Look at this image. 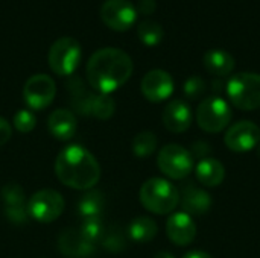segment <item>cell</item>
<instances>
[{
	"label": "cell",
	"instance_id": "6da1fadb",
	"mask_svg": "<svg viewBox=\"0 0 260 258\" xmlns=\"http://www.w3.org/2000/svg\"><path fill=\"white\" fill-rule=\"evenodd\" d=\"M134 70L131 56L116 47L96 50L87 62V81L98 93L110 94L126 84Z\"/></svg>",
	"mask_w": 260,
	"mask_h": 258
},
{
	"label": "cell",
	"instance_id": "7a4b0ae2",
	"mask_svg": "<svg viewBox=\"0 0 260 258\" xmlns=\"http://www.w3.org/2000/svg\"><path fill=\"white\" fill-rule=\"evenodd\" d=\"M55 173L56 178L70 189L90 190L101 178V166L85 148L70 144L58 154Z\"/></svg>",
	"mask_w": 260,
	"mask_h": 258
},
{
	"label": "cell",
	"instance_id": "3957f363",
	"mask_svg": "<svg viewBox=\"0 0 260 258\" xmlns=\"http://www.w3.org/2000/svg\"><path fill=\"white\" fill-rule=\"evenodd\" d=\"M140 202L154 214H168L177 208L180 193L169 181L163 178H151L140 189Z\"/></svg>",
	"mask_w": 260,
	"mask_h": 258
},
{
	"label": "cell",
	"instance_id": "277c9868",
	"mask_svg": "<svg viewBox=\"0 0 260 258\" xmlns=\"http://www.w3.org/2000/svg\"><path fill=\"white\" fill-rule=\"evenodd\" d=\"M230 102L242 111L260 108V75L238 73L225 85Z\"/></svg>",
	"mask_w": 260,
	"mask_h": 258
},
{
	"label": "cell",
	"instance_id": "5b68a950",
	"mask_svg": "<svg viewBox=\"0 0 260 258\" xmlns=\"http://www.w3.org/2000/svg\"><path fill=\"white\" fill-rule=\"evenodd\" d=\"M81 56L82 50L78 40L72 36H62L50 46L47 53V62L52 71L58 76H70L78 68Z\"/></svg>",
	"mask_w": 260,
	"mask_h": 258
},
{
	"label": "cell",
	"instance_id": "8992f818",
	"mask_svg": "<svg viewBox=\"0 0 260 258\" xmlns=\"http://www.w3.org/2000/svg\"><path fill=\"white\" fill-rule=\"evenodd\" d=\"M230 105L221 96L206 97L197 108V123L206 132H221L232 122Z\"/></svg>",
	"mask_w": 260,
	"mask_h": 258
},
{
	"label": "cell",
	"instance_id": "52a82bcc",
	"mask_svg": "<svg viewBox=\"0 0 260 258\" xmlns=\"http://www.w3.org/2000/svg\"><path fill=\"white\" fill-rule=\"evenodd\" d=\"M157 166L171 179H184L193 169V157L180 144H166L158 152Z\"/></svg>",
	"mask_w": 260,
	"mask_h": 258
},
{
	"label": "cell",
	"instance_id": "ba28073f",
	"mask_svg": "<svg viewBox=\"0 0 260 258\" xmlns=\"http://www.w3.org/2000/svg\"><path fill=\"white\" fill-rule=\"evenodd\" d=\"M29 216L41 224H50L56 220L64 211L62 196L52 189H44L34 193L27 202Z\"/></svg>",
	"mask_w": 260,
	"mask_h": 258
},
{
	"label": "cell",
	"instance_id": "9c48e42d",
	"mask_svg": "<svg viewBox=\"0 0 260 258\" xmlns=\"http://www.w3.org/2000/svg\"><path fill=\"white\" fill-rule=\"evenodd\" d=\"M55 94L56 85L53 79L44 73L30 76L23 87V99L26 105L34 111L47 108L53 102Z\"/></svg>",
	"mask_w": 260,
	"mask_h": 258
},
{
	"label": "cell",
	"instance_id": "30bf717a",
	"mask_svg": "<svg viewBox=\"0 0 260 258\" xmlns=\"http://www.w3.org/2000/svg\"><path fill=\"white\" fill-rule=\"evenodd\" d=\"M101 18L110 29L123 32L134 24L137 9L129 0H105L101 6Z\"/></svg>",
	"mask_w": 260,
	"mask_h": 258
},
{
	"label": "cell",
	"instance_id": "8fae6325",
	"mask_svg": "<svg viewBox=\"0 0 260 258\" xmlns=\"http://www.w3.org/2000/svg\"><path fill=\"white\" fill-rule=\"evenodd\" d=\"M224 143L233 152H248L260 144V128L250 120H241L229 128Z\"/></svg>",
	"mask_w": 260,
	"mask_h": 258
},
{
	"label": "cell",
	"instance_id": "7c38bea8",
	"mask_svg": "<svg viewBox=\"0 0 260 258\" xmlns=\"http://www.w3.org/2000/svg\"><path fill=\"white\" fill-rule=\"evenodd\" d=\"M0 198L3 201V213L11 224L23 225L30 219L24 198V190L18 184H5L0 190Z\"/></svg>",
	"mask_w": 260,
	"mask_h": 258
},
{
	"label": "cell",
	"instance_id": "4fadbf2b",
	"mask_svg": "<svg viewBox=\"0 0 260 258\" xmlns=\"http://www.w3.org/2000/svg\"><path fill=\"white\" fill-rule=\"evenodd\" d=\"M140 88L149 102H163L174 93V79L168 71L155 68L143 76Z\"/></svg>",
	"mask_w": 260,
	"mask_h": 258
},
{
	"label": "cell",
	"instance_id": "5bb4252c",
	"mask_svg": "<svg viewBox=\"0 0 260 258\" xmlns=\"http://www.w3.org/2000/svg\"><path fill=\"white\" fill-rule=\"evenodd\" d=\"M166 234L177 246H187L197 237V225L187 213H175L166 222Z\"/></svg>",
	"mask_w": 260,
	"mask_h": 258
},
{
	"label": "cell",
	"instance_id": "9a60e30c",
	"mask_svg": "<svg viewBox=\"0 0 260 258\" xmlns=\"http://www.w3.org/2000/svg\"><path fill=\"white\" fill-rule=\"evenodd\" d=\"M58 249L67 258L90 257L94 251V245L90 243L78 230L69 228L58 237Z\"/></svg>",
	"mask_w": 260,
	"mask_h": 258
},
{
	"label": "cell",
	"instance_id": "2e32d148",
	"mask_svg": "<svg viewBox=\"0 0 260 258\" xmlns=\"http://www.w3.org/2000/svg\"><path fill=\"white\" fill-rule=\"evenodd\" d=\"M163 125L169 132H186L192 125V109L184 100H172L163 111Z\"/></svg>",
	"mask_w": 260,
	"mask_h": 258
},
{
	"label": "cell",
	"instance_id": "e0dca14e",
	"mask_svg": "<svg viewBox=\"0 0 260 258\" xmlns=\"http://www.w3.org/2000/svg\"><path fill=\"white\" fill-rule=\"evenodd\" d=\"M181 207L189 216H201L210 210L212 198L206 190L198 189L193 182H189L181 192Z\"/></svg>",
	"mask_w": 260,
	"mask_h": 258
},
{
	"label": "cell",
	"instance_id": "ac0fdd59",
	"mask_svg": "<svg viewBox=\"0 0 260 258\" xmlns=\"http://www.w3.org/2000/svg\"><path fill=\"white\" fill-rule=\"evenodd\" d=\"M47 129L56 140H70L76 132V117L70 109H55L47 119Z\"/></svg>",
	"mask_w": 260,
	"mask_h": 258
},
{
	"label": "cell",
	"instance_id": "d6986e66",
	"mask_svg": "<svg viewBox=\"0 0 260 258\" xmlns=\"http://www.w3.org/2000/svg\"><path fill=\"white\" fill-rule=\"evenodd\" d=\"M204 67L210 75L215 76H229L236 65V61L232 53L222 49H212L204 55Z\"/></svg>",
	"mask_w": 260,
	"mask_h": 258
},
{
	"label": "cell",
	"instance_id": "ffe728a7",
	"mask_svg": "<svg viewBox=\"0 0 260 258\" xmlns=\"http://www.w3.org/2000/svg\"><path fill=\"white\" fill-rule=\"evenodd\" d=\"M197 179L206 187H218L225 178V167L215 158H203L195 169Z\"/></svg>",
	"mask_w": 260,
	"mask_h": 258
},
{
	"label": "cell",
	"instance_id": "44dd1931",
	"mask_svg": "<svg viewBox=\"0 0 260 258\" xmlns=\"http://www.w3.org/2000/svg\"><path fill=\"white\" fill-rule=\"evenodd\" d=\"M104 207H105V199H104L102 192L90 190L81 196V199L78 202V213L82 219L101 217Z\"/></svg>",
	"mask_w": 260,
	"mask_h": 258
},
{
	"label": "cell",
	"instance_id": "7402d4cb",
	"mask_svg": "<svg viewBox=\"0 0 260 258\" xmlns=\"http://www.w3.org/2000/svg\"><path fill=\"white\" fill-rule=\"evenodd\" d=\"M157 231H158L157 224L151 217H145V216L134 219L129 224V228H128L129 237L137 243L151 242L157 236Z\"/></svg>",
	"mask_w": 260,
	"mask_h": 258
},
{
	"label": "cell",
	"instance_id": "603a6c76",
	"mask_svg": "<svg viewBox=\"0 0 260 258\" xmlns=\"http://www.w3.org/2000/svg\"><path fill=\"white\" fill-rule=\"evenodd\" d=\"M137 35L140 38V41L148 46V47H154L157 44H160V41L163 40L165 30L161 27V24H158L154 20H143L139 27H137Z\"/></svg>",
	"mask_w": 260,
	"mask_h": 258
},
{
	"label": "cell",
	"instance_id": "cb8c5ba5",
	"mask_svg": "<svg viewBox=\"0 0 260 258\" xmlns=\"http://www.w3.org/2000/svg\"><path fill=\"white\" fill-rule=\"evenodd\" d=\"M96 97L93 99L91 103V111H90V117H96L99 120H108L114 111H116V103L113 100V97L110 94H104V93H96Z\"/></svg>",
	"mask_w": 260,
	"mask_h": 258
},
{
	"label": "cell",
	"instance_id": "d4e9b609",
	"mask_svg": "<svg viewBox=\"0 0 260 258\" xmlns=\"http://www.w3.org/2000/svg\"><path fill=\"white\" fill-rule=\"evenodd\" d=\"M157 143L158 141H157V137L154 132H149V131L140 132L133 140V152L139 158H146L155 152Z\"/></svg>",
	"mask_w": 260,
	"mask_h": 258
},
{
	"label": "cell",
	"instance_id": "484cf974",
	"mask_svg": "<svg viewBox=\"0 0 260 258\" xmlns=\"http://www.w3.org/2000/svg\"><path fill=\"white\" fill-rule=\"evenodd\" d=\"M81 234L90 242V243H96L98 240H101L104 237V224L101 220V217H93V219H84V222L79 227Z\"/></svg>",
	"mask_w": 260,
	"mask_h": 258
},
{
	"label": "cell",
	"instance_id": "4316f807",
	"mask_svg": "<svg viewBox=\"0 0 260 258\" xmlns=\"http://www.w3.org/2000/svg\"><path fill=\"white\" fill-rule=\"evenodd\" d=\"M14 128L21 132V134H27L30 132L35 125H37V117L32 111L29 109H18L15 114H14Z\"/></svg>",
	"mask_w": 260,
	"mask_h": 258
},
{
	"label": "cell",
	"instance_id": "83f0119b",
	"mask_svg": "<svg viewBox=\"0 0 260 258\" xmlns=\"http://www.w3.org/2000/svg\"><path fill=\"white\" fill-rule=\"evenodd\" d=\"M206 82H204V79L203 78H200V76H192V78H189L186 82H184V87H183V90H184V96L187 97V99H190V100H197V99H200L204 93H206Z\"/></svg>",
	"mask_w": 260,
	"mask_h": 258
},
{
	"label": "cell",
	"instance_id": "f1b7e54d",
	"mask_svg": "<svg viewBox=\"0 0 260 258\" xmlns=\"http://www.w3.org/2000/svg\"><path fill=\"white\" fill-rule=\"evenodd\" d=\"M104 246L108 249V251H113V252H119L125 248V240L122 236L116 234V233H111L108 234L105 239H104Z\"/></svg>",
	"mask_w": 260,
	"mask_h": 258
},
{
	"label": "cell",
	"instance_id": "f546056e",
	"mask_svg": "<svg viewBox=\"0 0 260 258\" xmlns=\"http://www.w3.org/2000/svg\"><path fill=\"white\" fill-rule=\"evenodd\" d=\"M11 135H12V128H11L9 122L6 119L0 117V146L8 143Z\"/></svg>",
	"mask_w": 260,
	"mask_h": 258
},
{
	"label": "cell",
	"instance_id": "4dcf8cb0",
	"mask_svg": "<svg viewBox=\"0 0 260 258\" xmlns=\"http://www.w3.org/2000/svg\"><path fill=\"white\" fill-rule=\"evenodd\" d=\"M136 9L143 15H151L157 9V2L155 0H140Z\"/></svg>",
	"mask_w": 260,
	"mask_h": 258
},
{
	"label": "cell",
	"instance_id": "1f68e13d",
	"mask_svg": "<svg viewBox=\"0 0 260 258\" xmlns=\"http://www.w3.org/2000/svg\"><path fill=\"white\" fill-rule=\"evenodd\" d=\"M210 152V148H209V144L206 143V141H198V143H195L193 146H192V157H197V158H207L206 155Z\"/></svg>",
	"mask_w": 260,
	"mask_h": 258
},
{
	"label": "cell",
	"instance_id": "d6a6232c",
	"mask_svg": "<svg viewBox=\"0 0 260 258\" xmlns=\"http://www.w3.org/2000/svg\"><path fill=\"white\" fill-rule=\"evenodd\" d=\"M183 258H213L210 254L204 252V251H190L187 252Z\"/></svg>",
	"mask_w": 260,
	"mask_h": 258
},
{
	"label": "cell",
	"instance_id": "836d02e7",
	"mask_svg": "<svg viewBox=\"0 0 260 258\" xmlns=\"http://www.w3.org/2000/svg\"><path fill=\"white\" fill-rule=\"evenodd\" d=\"M154 258H175V257H174L171 252H165V251H163V252H158V254H157Z\"/></svg>",
	"mask_w": 260,
	"mask_h": 258
},
{
	"label": "cell",
	"instance_id": "e575fe53",
	"mask_svg": "<svg viewBox=\"0 0 260 258\" xmlns=\"http://www.w3.org/2000/svg\"><path fill=\"white\" fill-rule=\"evenodd\" d=\"M257 155H259V158H260V144L257 146Z\"/></svg>",
	"mask_w": 260,
	"mask_h": 258
}]
</instances>
